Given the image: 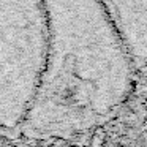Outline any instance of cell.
I'll list each match as a JSON object with an SVG mask.
<instances>
[{"instance_id":"7a4b0ae2","label":"cell","mask_w":147,"mask_h":147,"mask_svg":"<svg viewBox=\"0 0 147 147\" xmlns=\"http://www.w3.org/2000/svg\"><path fill=\"white\" fill-rule=\"evenodd\" d=\"M46 54L43 0H0V136L19 131Z\"/></svg>"},{"instance_id":"3957f363","label":"cell","mask_w":147,"mask_h":147,"mask_svg":"<svg viewBox=\"0 0 147 147\" xmlns=\"http://www.w3.org/2000/svg\"><path fill=\"white\" fill-rule=\"evenodd\" d=\"M136 70L147 67V0H101Z\"/></svg>"},{"instance_id":"6da1fadb","label":"cell","mask_w":147,"mask_h":147,"mask_svg":"<svg viewBox=\"0 0 147 147\" xmlns=\"http://www.w3.org/2000/svg\"><path fill=\"white\" fill-rule=\"evenodd\" d=\"M46 54L27 142L65 141L109 122L127 101L134 67L101 0H43Z\"/></svg>"}]
</instances>
